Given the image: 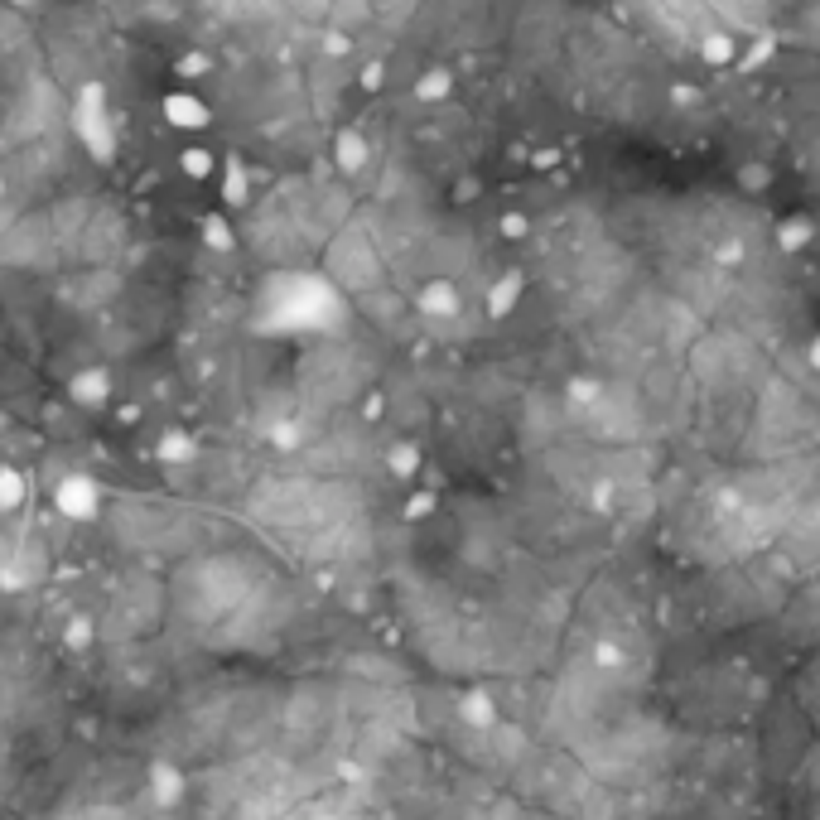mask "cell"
Segmentation results:
<instances>
[{
	"label": "cell",
	"mask_w": 820,
	"mask_h": 820,
	"mask_svg": "<svg viewBox=\"0 0 820 820\" xmlns=\"http://www.w3.org/2000/svg\"><path fill=\"white\" fill-rule=\"evenodd\" d=\"M700 54H705V63H714V68H719V63H734V39H729V34H710V39L700 44Z\"/></svg>",
	"instance_id": "obj_1"
},
{
	"label": "cell",
	"mask_w": 820,
	"mask_h": 820,
	"mask_svg": "<svg viewBox=\"0 0 820 820\" xmlns=\"http://www.w3.org/2000/svg\"><path fill=\"white\" fill-rule=\"evenodd\" d=\"M763 184H767V169L763 164H758V169L748 164V169H743V189H763Z\"/></svg>",
	"instance_id": "obj_2"
}]
</instances>
